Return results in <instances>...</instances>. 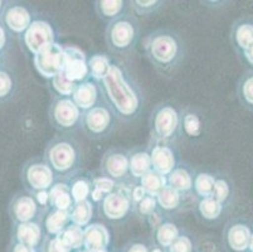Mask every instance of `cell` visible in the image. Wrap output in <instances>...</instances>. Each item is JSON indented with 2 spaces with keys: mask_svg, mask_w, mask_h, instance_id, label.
I'll use <instances>...</instances> for the list:
<instances>
[{
  "mask_svg": "<svg viewBox=\"0 0 253 252\" xmlns=\"http://www.w3.org/2000/svg\"><path fill=\"white\" fill-rule=\"evenodd\" d=\"M125 252H150V250H149V247L146 246L145 244H142V242H130V244L126 246V250Z\"/></svg>",
  "mask_w": 253,
  "mask_h": 252,
  "instance_id": "7dc6e473",
  "label": "cell"
},
{
  "mask_svg": "<svg viewBox=\"0 0 253 252\" xmlns=\"http://www.w3.org/2000/svg\"><path fill=\"white\" fill-rule=\"evenodd\" d=\"M159 209L164 213H172L183 207L184 196L171 187L167 186L156 196Z\"/></svg>",
  "mask_w": 253,
  "mask_h": 252,
  "instance_id": "d6a6232c",
  "label": "cell"
},
{
  "mask_svg": "<svg viewBox=\"0 0 253 252\" xmlns=\"http://www.w3.org/2000/svg\"><path fill=\"white\" fill-rule=\"evenodd\" d=\"M252 233V223L245 217L239 216L227 222L223 231V241L231 252H246L248 251Z\"/></svg>",
  "mask_w": 253,
  "mask_h": 252,
  "instance_id": "7c38bea8",
  "label": "cell"
},
{
  "mask_svg": "<svg viewBox=\"0 0 253 252\" xmlns=\"http://www.w3.org/2000/svg\"><path fill=\"white\" fill-rule=\"evenodd\" d=\"M101 100L109 106L116 119L134 122L144 112L145 99L140 83L124 63L112 59L111 68L98 82Z\"/></svg>",
  "mask_w": 253,
  "mask_h": 252,
  "instance_id": "6da1fadb",
  "label": "cell"
},
{
  "mask_svg": "<svg viewBox=\"0 0 253 252\" xmlns=\"http://www.w3.org/2000/svg\"><path fill=\"white\" fill-rule=\"evenodd\" d=\"M194 174L193 170L188 166H184L179 163L175 169L172 170L167 177L168 186L178 191L179 193L186 196V194H193V182H194ZM194 196V194H193ZM195 197V196H194Z\"/></svg>",
  "mask_w": 253,
  "mask_h": 252,
  "instance_id": "cb8c5ba5",
  "label": "cell"
},
{
  "mask_svg": "<svg viewBox=\"0 0 253 252\" xmlns=\"http://www.w3.org/2000/svg\"><path fill=\"white\" fill-rule=\"evenodd\" d=\"M72 100L84 112L96 106L101 101L98 83L93 80H87L80 83L72 95Z\"/></svg>",
  "mask_w": 253,
  "mask_h": 252,
  "instance_id": "ffe728a7",
  "label": "cell"
},
{
  "mask_svg": "<svg viewBox=\"0 0 253 252\" xmlns=\"http://www.w3.org/2000/svg\"><path fill=\"white\" fill-rule=\"evenodd\" d=\"M23 46L32 55L48 50L57 42L56 29L48 20L34 19L31 27L22 36Z\"/></svg>",
  "mask_w": 253,
  "mask_h": 252,
  "instance_id": "30bf717a",
  "label": "cell"
},
{
  "mask_svg": "<svg viewBox=\"0 0 253 252\" xmlns=\"http://www.w3.org/2000/svg\"><path fill=\"white\" fill-rule=\"evenodd\" d=\"M70 223V212L54 209V208H49L48 211L43 213L42 218H41V225H42L43 230L52 237L61 235Z\"/></svg>",
  "mask_w": 253,
  "mask_h": 252,
  "instance_id": "603a6c76",
  "label": "cell"
},
{
  "mask_svg": "<svg viewBox=\"0 0 253 252\" xmlns=\"http://www.w3.org/2000/svg\"><path fill=\"white\" fill-rule=\"evenodd\" d=\"M154 240L156 242V246L162 247V249H169L180 235L178 226L170 221L160 222L156 227L153 228Z\"/></svg>",
  "mask_w": 253,
  "mask_h": 252,
  "instance_id": "1f68e13d",
  "label": "cell"
},
{
  "mask_svg": "<svg viewBox=\"0 0 253 252\" xmlns=\"http://www.w3.org/2000/svg\"><path fill=\"white\" fill-rule=\"evenodd\" d=\"M131 188L125 182L119 183L117 189L105 196L100 203V213L111 222L123 221L131 212H134V203L131 201Z\"/></svg>",
  "mask_w": 253,
  "mask_h": 252,
  "instance_id": "9c48e42d",
  "label": "cell"
},
{
  "mask_svg": "<svg viewBox=\"0 0 253 252\" xmlns=\"http://www.w3.org/2000/svg\"><path fill=\"white\" fill-rule=\"evenodd\" d=\"M14 239L19 244L36 249L43 239V227L41 221L17 223L14 228Z\"/></svg>",
  "mask_w": 253,
  "mask_h": 252,
  "instance_id": "44dd1931",
  "label": "cell"
},
{
  "mask_svg": "<svg viewBox=\"0 0 253 252\" xmlns=\"http://www.w3.org/2000/svg\"><path fill=\"white\" fill-rule=\"evenodd\" d=\"M150 156L153 170L165 177H168L179 165L178 152L172 144H154V147L150 148Z\"/></svg>",
  "mask_w": 253,
  "mask_h": 252,
  "instance_id": "ac0fdd59",
  "label": "cell"
},
{
  "mask_svg": "<svg viewBox=\"0 0 253 252\" xmlns=\"http://www.w3.org/2000/svg\"><path fill=\"white\" fill-rule=\"evenodd\" d=\"M49 82L50 87H52V95L63 97H72L78 86L77 83L71 81L67 76L64 75V72H61L56 77H53Z\"/></svg>",
  "mask_w": 253,
  "mask_h": 252,
  "instance_id": "ab89813d",
  "label": "cell"
},
{
  "mask_svg": "<svg viewBox=\"0 0 253 252\" xmlns=\"http://www.w3.org/2000/svg\"><path fill=\"white\" fill-rule=\"evenodd\" d=\"M6 5H8V1L0 0V18H1V15H3V11H4V9L6 8Z\"/></svg>",
  "mask_w": 253,
  "mask_h": 252,
  "instance_id": "816d5d0a",
  "label": "cell"
},
{
  "mask_svg": "<svg viewBox=\"0 0 253 252\" xmlns=\"http://www.w3.org/2000/svg\"><path fill=\"white\" fill-rule=\"evenodd\" d=\"M84 111L78 107L72 97H63L52 95L48 117L52 128L61 134L72 135L81 130V121Z\"/></svg>",
  "mask_w": 253,
  "mask_h": 252,
  "instance_id": "8992f818",
  "label": "cell"
},
{
  "mask_svg": "<svg viewBox=\"0 0 253 252\" xmlns=\"http://www.w3.org/2000/svg\"><path fill=\"white\" fill-rule=\"evenodd\" d=\"M66 55L64 75L71 81L80 85L87 80H91L88 69V57L78 46H63Z\"/></svg>",
  "mask_w": 253,
  "mask_h": 252,
  "instance_id": "2e32d148",
  "label": "cell"
},
{
  "mask_svg": "<svg viewBox=\"0 0 253 252\" xmlns=\"http://www.w3.org/2000/svg\"><path fill=\"white\" fill-rule=\"evenodd\" d=\"M11 252H36V249H32V247L25 246V245L19 244V242H15Z\"/></svg>",
  "mask_w": 253,
  "mask_h": 252,
  "instance_id": "f907efd6",
  "label": "cell"
},
{
  "mask_svg": "<svg viewBox=\"0 0 253 252\" xmlns=\"http://www.w3.org/2000/svg\"><path fill=\"white\" fill-rule=\"evenodd\" d=\"M33 14L28 6L20 3H10L4 9L3 15L0 18L1 24L5 27L6 31L11 34L23 36L25 31L33 23Z\"/></svg>",
  "mask_w": 253,
  "mask_h": 252,
  "instance_id": "9a60e30c",
  "label": "cell"
},
{
  "mask_svg": "<svg viewBox=\"0 0 253 252\" xmlns=\"http://www.w3.org/2000/svg\"><path fill=\"white\" fill-rule=\"evenodd\" d=\"M141 38V24L131 10L106 25L105 42L111 53L126 55L136 48Z\"/></svg>",
  "mask_w": 253,
  "mask_h": 252,
  "instance_id": "277c9868",
  "label": "cell"
},
{
  "mask_svg": "<svg viewBox=\"0 0 253 252\" xmlns=\"http://www.w3.org/2000/svg\"><path fill=\"white\" fill-rule=\"evenodd\" d=\"M239 58L242 59L246 64L251 66V68H253V47H251L250 50H245L242 54L239 55Z\"/></svg>",
  "mask_w": 253,
  "mask_h": 252,
  "instance_id": "681fc988",
  "label": "cell"
},
{
  "mask_svg": "<svg viewBox=\"0 0 253 252\" xmlns=\"http://www.w3.org/2000/svg\"><path fill=\"white\" fill-rule=\"evenodd\" d=\"M92 186H93V188L95 189H97V191L102 192L105 196H107V194H110V193H112V192L116 191L119 183H117V182H115V180L110 179V178L100 175V177L92 178Z\"/></svg>",
  "mask_w": 253,
  "mask_h": 252,
  "instance_id": "7bdbcfd3",
  "label": "cell"
},
{
  "mask_svg": "<svg viewBox=\"0 0 253 252\" xmlns=\"http://www.w3.org/2000/svg\"><path fill=\"white\" fill-rule=\"evenodd\" d=\"M150 170H153L150 149L130 150V178L139 182Z\"/></svg>",
  "mask_w": 253,
  "mask_h": 252,
  "instance_id": "484cf974",
  "label": "cell"
},
{
  "mask_svg": "<svg viewBox=\"0 0 253 252\" xmlns=\"http://www.w3.org/2000/svg\"><path fill=\"white\" fill-rule=\"evenodd\" d=\"M181 111L171 101L160 102L149 117V130L154 144H172L181 136Z\"/></svg>",
  "mask_w": 253,
  "mask_h": 252,
  "instance_id": "5b68a950",
  "label": "cell"
},
{
  "mask_svg": "<svg viewBox=\"0 0 253 252\" xmlns=\"http://www.w3.org/2000/svg\"><path fill=\"white\" fill-rule=\"evenodd\" d=\"M81 173V172H80ZM77 174L72 175L71 178L66 179V182L70 186L71 196L73 198V202H84V201H88L91 198L92 189H93V186H92V178L86 177L84 174Z\"/></svg>",
  "mask_w": 253,
  "mask_h": 252,
  "instance_id": "f546056e",
  "label": "cell"
},
{
  "mask_svg": "<svg viewBox=\"0 0 253 252\" xmlns=\"http://www.w3.org/2000/svg\"><path fill=\"white\" fill-rule=\"evenodd\" d=\"M45 252H72V251H71L67 246H64V244L59 240L58 236H54V237H52V239L47 242Z\"/></svg>",
  "mask_w": 253,
  "mask_h": 252,
  "instance_id": "f6af8a7d",
  "label": "cell"
},
{
  "mask_svg": "<svg viewBox=\"0 0 253 252\" xmlns=\"http://www.w3.org/2000/svg\"><path fill=\"white\" fill-rule=\"evenodd\" d=\"M93 10L101 20L109 24L130 10L126 0H96L93 1Z\"/></svg>",
  "mask_w": 253,
  "mask_h": 252,
  "instance_id": "7402d4cb",
  "label": "cell"
},
{
  "mask_svg": "<svg viewBox=\"0 0 253 252\" xmlns=\"http://www.w3.org/2000/svg\"><path fill=\"white\" fill-rule=\"evenodd\" d=\"M1 62H3V59H1V53H0V67H1Z\"/></svg>",
  "mask_w": 253,
  "mask_h": 252,
  "instance_id": "9f6ffc18",
  "label": "cell"
},
{
  "mask_svg": "<svg viewBox=\"0 0 253 252\" xmlns=\"http://www.w3.org/2000/svg\"><path fill=\"white\" fill-rule=\"evenodd\" d=\"M77 252H106V251H86V250H84V251H77Z\"/></svg>",
  "mask_w": 253,
  "mask_h": 252,
  "instance_id": "11a10c76",
  "label": "cell"
},
{
  "mask_svg": "<svg viewBox=\"0 0 253 252\" xmlns=\"http://www.w3.org/2000/svg\"><path fill=\"white\" fill-rule=\"evenodd\" d=\"M159 209L158 202H156V197H151V196H146L142 201H140L137 204H135L134 212L141 217H146L156 212Z\"/></svg>",
  "mask_w": 253,
  "mask_h": 252,
  "instance_id": "b9f144b4",
  "label": "cell"
},
{
  "mask_svg": "<svg viewBox=\"0 0 253 252\" xmlns=\"http://www.w3.org/2000/svg\"><path fill=\"white\" fill-rule=\"evenodd\" d=\"M111 242V233L102 223H91L84 227V249L86 251H106Z\"/></svg>",
  "mask_w": 253,
  "mask_h": 252,
  "instance_id": "d6986e66",
  "label": "cell"
},
{
  "mask_svg": "<svg viewBox=\"0 0 253 252\" xmlns=\"http://www.w3.org/2000/svg\"><path fill=\"white\" fill-rule=\"evenodd\" d=\"M236 94L241 106L253 112V68L246 69L239 77Z\"/></svg>",
  "mask_w": 253,
  "mask_h": 252,
  "instance_id": "f1b7e54d",
  "label": "cell"
},
{
  "mask_svg": "<svg viewBox=\"0 0 253 252\" xmlns=\"http://www.w3.org/2000/svg\"><path fill=\"white\" fill-rule=\"evenodd\" d=\"M197 211L199 217H202L204 222L214 223V222L219 221L222 218L227 209H225L222 203H219L213 197H207L198 200Z\"/></svg>",
  "mask_w": 253,
  "mask_h": 252,
  "instance_id": "4dcf8cb0",
  "label": "cell"
},
{
  "mask_svg": "<svg viewBox=\"0 0 253 252\" xmlns=\"http://www.w3.org/2000/svg\"><path fill=\"white\" fill-rule=\"evenodd\" d=\"M73 198L71 196L70 186L66 180L57 182L52 188L49 189V207L54 209L70 212L72 209Z\"/></svg>",
  "mask_w": 253,
  "mask_h": 252,
  "instance_id": "4316f807",
  "label": "cell"
},
{
  "mask_svg": "<svg viewBox=\"0 0 253 252\" xmlns=\"http://www.w3.org/2000/svg\"><path fill=\"white\" fill-rule=\"evenodd\" d=\"M248 252H253V233H252V236H251L250 245H248Z\"/></svg>",
  "mask_w": 253,
  "mask_h": 252,
  "instance_id": "db71d44e",
  "label": "cell"
},
{
  "mask_svg": "<svg viewBox=\"0 0 253 252\" xmlns=\"http://www.w3.org/2000/svg\"><path fill=\"white\" fill-rule=\"evenodd\" d=\"M15 89L14 78L8 71L0 68V101L8 100Z\"/></svg>",
  "mask_w": 253,
  "mask_h": 252,
  "instance_id": "60d3db41",
  "label": "cell"
},
{
  "mask_svg": "<svg viewBox=\"0 0 253 252\" xmlns=\"http://www.w3.org/2000/svg\"><path fill=\"white\" fill-rule=\"evenodd\" d=\"M150 252H165V251H164V249H162V247L155 246L150 250Z\"/></svg>",
  "mask_w": 253,
  "mask_h": 252,
  "instance_id": "f5cc1de1",
  "label": "cell"
},
{
  "mask_svg": "<svg viewBox=\"0 0 253 252\" xmlns=\"http://www.w3.org/2000/svg\"><path fill=\"white\" fill-rule=\"evenodd\" d=\"M58 237L63 242L64 246H67L71 251H80L84 247V228L71 222L66 230L61 235H58Z\"/></svg>",
  "mask_w": 253,
  "mask_h": 252,
  "instance_id": "8d00e7d4",
  "label": "cell"
},
{
  "mask_svg": "<svg viewBox=\"0 0 253 252\" xmlns=\"http://www.w3.org/2000/svg\"><path fill=\"white\" fill-rule=\"evenodd\" d=\"M119 120L102 100L82 115L81 130L92 140H101L111 135Z\"/></svg>",
  "mask_w": 253,
  "mask_h": 252,
  "instance_id": "52a82bcc",
  "label": "cell"
},
{
  "mask_svg": "<svg viewBox=\"0 0 253 252\" xmlns=\"http://www.w3.org/2000/svg\"><path fill=\"white\" fill-rule=\"evenodd\" d=\"M8 36L9 32L6 31L5 27H4V25L1 24V22H0V53L5 50L6 45H8Z\"/></svg>",
  "mask_w": 253,
  "mask_h": 252,
  "instance_id": "c3c4849f",
  "label": "cell"
},
{
  "mask_svg": "<svg viewBox=\"0 0 253 252\" xmlns=\"http://www.w3.org/2000/svg\"><path fill=\"white\" fill-rule=\"evenodd\" d=\"M57 175L43 158L29 159L22 168V182L31 194L49 191L56 182Z\"/></svg>",
  "mask_w": 253,
  "mask_h": 252,
  "instance_id": "ba28073f",
  "label": "cell"
},
{
  "mask_svg": "<svg viewBox=\"0 0 253 252\" xmlns=\"http://www.w3.org/2000/svg\"><path fill=\"white\" fill-rule=\"evenodd\" d=\"M33 64L39 75L50 81L64 71L66 55H64L63 46L56 43L48 50L33 55Z\"/></svg>",
  "mask_w": 253,
  "mask_h": 252,
  "instance_id": "4fadbf2b",
  "label": "cell"
},
{
  "mask_svg": "<svg viewBox=\"0 0 253 252\" xmlns=\"http://www.w3.org/2000/svg\"><path fill=\"white\" fill-rule=\"evenodd\" d=\"M215 175L208 172H198L194 174L193 182V194L198 200L211 197L214 189Z\"/></svg>",
  "mask_w": 253,
  "mask_h": 252,
  "instance_id": "d590c367",
  "label": "cell"
},
{
  "mask_svg": "<svg viewBox=\"0 0 253 252\" xmlns=\"http://www.w3.org/2000/svg\"><path fill=\"white\" fill-rule=\"evenodd\" d=\"M229 42L238 57L245 50L253 47V17L242 15L232 23Z\"/></svg>",
  "mask_w": 253,
  "mask_h": 252,
  "instance_id": "e0dca14e",
  "label": "cell"
},
{
  "mask_svg": "<svg viewBox=\"0 0 253 252\" xmlns=\"http://www.w3.org/2000/svg\"><path fill=\"white\" fill-rule=\"evenodd\" d=\"M8 213L15 225L37 221L43 216L42 208L39 207L36 198L29 192H19L14 197H11Z\"/></svg>",
  "mask_w": 253,
  "mask_h": 252,
  "instance_id": "5bb4252c",
  "label": "cell"
},
{
  "mask_svg": "<svg viewBox=\"0 0 253 252\" xmlns=\"http://www.w3.org/2000/svg\"><path fill=\"white\" fill-rule=\"evenodd\" d=\"M142 50L153 68L165 78L175 76L186 57L184 37L168 27L149 32L142 41Z\"/></svg>",
  "mask_w": 253,
  "mask_h": 252,
  "instance_id": "7a4b0ae2",
  "label": "cell"
},
{
  "mask_svg": "<svg viewBox=\"0 0 253 252\" xmlns=\"http://www.w3.org/2000/svg\"><path fill=\"white\" fill-rule=\"evenodd\" d=\"M139 183L148 196L156 197L168 186V180L165 175L160 174L155 170H150L139 180Z\"/></svg>",
  "mask_w": 253,
  "mask_h": 252,
  "instance_id": "74e56055",
  "label": "cell"
},
{
  "mask_svg": "<svg viewBox=\"0 0 253 252\" xmlns=\"http://www.w3.org/2000/svg\"><path fill=\"white\" fill-rule=\"evenodd\" d=\"M100 173L103 177L123 183L130 177V150L115 147L101 156Z\"/></svg>",
  "mask_w": 253,
  "mask_h": 252,
  "instance_id": "8fae6325",
  "label": "cell"
},
{
  "mask_svg": "<svg viewBox=\"0 0 253 252\" xmlns=\"http://www.w3.org/2000/svg\"><path fill=\"white\" fill-rule=\"evenodd\" d=\"M204 121L202 115L193 107H185L181 111V136L198 139L203 135Z\"/></svg>",
  "mask_w": 253,
  "mask_h": 252,
  "instance_id": "d4e9b609",
  "label": "cell"
},
{
  "mask_svg": "<svg viewBox=\"0 0 253 252\" xmlns=\"http://www.w3.org/2000/svg\"><path fill=\"white\" fill-rule=\"evenodd\" d=\"M112 58L110 55L105 53H95L88 57V69H89V77L95 82H100L106 75L109 73L111 68Z\"/></svg>",
  "mask_w": 253,
  "mask_h": 252,
  "instance_id": "836d02e7",
  "label": "cell"
},
{
  "mask_svg": "<svg viewBox=\"0 0 253 252\" xmlns=\"http://www.w3.org/2000/svg\"><path fill=\"white\" fill-rule=\"evenodd\" d=\"M194 246L189 236L185 233H180L178 239L172 242L171 246L168 249V252H193Z\"/></svg>",
  "mask_w": 253,
  "mask_h": 252,
  "instance_id": "ee69618b",
  "label": "cell"
},
{
  "mask_svg": "<svg viewBox=\"0 0 253 252\" xmlns=\"http://www.w3.org/2000/svg\"><path fill=\"white\" fill-rule=\"evenodd\" d=\"M167 1L163 0H128L130 10L139 17H150L159 13L165 6Z\"/></svg>",
  "mask_w": 253,
  "mask_h": 252,
  "instance_id": "f35d334b",
  "label": "cell"
},
{
  "mask_svg": "<svg viewBox=\"0 0 253 252\" xmlns=\"http://www.w3.org/2000/svg\"><path fill=\"white\" fill-rule=\"evenodd\" d=\"M234 196H236V188H234L232 178L223 174L215 175L214 189H213L211 197L222 203L225 209H229L233 204Z\"/></svg>",
  "mask_w": 253,
  "mask_h": 252,
  "instance_id": "83f0119b",
  "label": "cell"
},
{
  "mask_svg": "<svg viewBox=\"0 0 253 252\" xmlns=\"http://www.w3.org/2000/svg\"><path fill=\"white\" fill-rule=\"evenodd\" d=\"M43 159L57 177L68 179L82 170L84 150L72 135L59 134L47 143Z\"/></svg>",
  "mask_w": 253,
  "mask_h": 252,
  "instance_id": "3957f363",
  "label": "cell"
},
{
  "mask_svg": "<svg viewBox=\"0 0 253 252\" xmlns=\"http://www.w3.org/2000/svg\"><path fill=\"white\" fill-rule=\"evenodd\" d=\"M146 196H148V194H146V192L144 191V188L140 186V183L134 184V186H132V188H131L130 197H131V201H132V203H134V207H135V204H137V203L140 202V201L144 200Z\"/></svg>",
  "mask_w": 253,
  "mask_h": 252,
  "instance_id": "bcb514c9",
  "label": "cell"
},
{
  "mask_svg": "<svg viewBox=\"0 0 253 252\" xmlns=\"http://www.w3.org/2000/svg\"><path fill=\"white\" fill-rule=\"evenodd\" d=\"M93 214H95V203L89 200L75 203L70 211L71 222L82 228L91 225Z\"/></svg>",
  "mask_w": 253,
  "mask_h": 252,
  "instance_id": "e575fe53",
  "label": "cell"
}]
</instances>
